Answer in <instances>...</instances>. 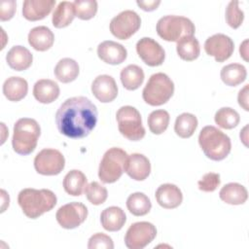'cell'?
<instances>
[{"label":"cell","mask_w":249,"mask_h":249,"mask_svg":"<svg viewBox=\"0 0 249 249\" xmlns=\"http://www.w3.org/2000/svg\"><path fill=\"white\" fill-rule=\"evenodd\" d=\"M56 201V196L48 189L36 190L26 188L21 190L18 196V202L22 212L30 219H36L52 210L55 206Z\"/></svg>","instance_id":"2"},{"label":"cell","mask_w":249,"mask_h":249,"mask_svg":"<svg viewBox=\"0 0 249 249\" xmlns=\"http://www.w3.org/2000/svg\"><path fill=\"white\" fill-rule=\"evenodd\" d=\"M157 235L156 227L149 222H136L127 229L124 235L125 246L129 249H143Z\"/></svg>","instance_id":"10"},{"label":"cell","mask_w":249,"mask_h":249,"mask_svg":"<svg viewBox=\"0 0 249 249\" xmlns=\"http://www.w3.org/2000/svg\"><path fill=\"white\" fill-rule=\"evenodd\" d=\"M156 30L161 39L168 42H178L184 37L194 36L196 27L193 21L186 17L168 15L158 20Z\"/></svg>","instance_id":"5"},{"label":"cell","mask_w":249,"mask_h":249,"mask_svg":"<svg viewBox=\"0 0 249 249\" xmlns=\"http://www.w3.org/2000/svg\"><path fill=\"white\" fill-rule=\"evenodd\" d=\"M126 207L134 216H144L148 214L152 208L150 198L143 193L137 192L131 194L126 199Z\"/></svg>","instance_id":"32"},{"label":"cell","mask_w":249,"mask_h":249,"mask_svg":"<svg viewBox=\"0 0 249 249\" xmlns=\"http://www.w3.org/2000/svg\"><path fill=\"white\" fill-rule=\"evenodd\" d=\"M73 4L76 17L83 20L92 18L97 12V2L95 0H75Z\"/></svg>","instance_id":"37"},{"label":"cell","mask_w":249,"mask_h":249,"mask_svg":"<svg viewBox=\"0 0 249 249\" xmlns=\"http://www.w3.org/2000/svg\"><path fill=\"white\" fill-rule=\"evenodd\" d=\"M58 85L50 79H41L33 87V95L41 103L49 104L53 102L59 96Z\"/></svg>","instance_id":"21"},{"label":"cell","mask_w":249,"mask_h":249,"mask_svg":"<svg viewBox=\"0 0 249 249\" xmlns=\"http://www.w3.org/2000/svg\"><path fill=\"white\" fill-rule=\"evenodd\" d=\"M41 134L39 124L31 118H21L14 125L12 145L14 151L21 156L31 154L38 142Z\"/></svg>","instance_id":"4"},{"label":"cell","mask_w":249,"mask_h":249,"mask_svg":"<svg viewBox=\"0 0 249 249\" xmlns=\"http://www.w3.org/2000/svg\"><path fill=\"white\" fill-rule=\"evenodd\" d=\"M53 42L54 35L47 26H36L28 33V43L36 51L45 52L53 45Z\"/></svg>","instance_id":"20"},{"label":"cell","mask_w":249,"mask_h":249,"mask_svg":"<svg viewBox=\"0 0 249 249\" xmlns=\"http://www.w3.org/2000/svg\"><path fill=\"white\" fill-rule=\"evenodd\" d=\"M176 51L180 58L186 61L196 59L200 53V47L197 39L194 36L184 37L177 42Z\"/></svg>","instance_id":"31"},{"label":"cell","mask_w":249,"mask_h":249,"mask_svg":"<svg viewBox=\"0 0 249 249\" xmlns=\"http://www.w3.org/2000/svg\"><path fill=\"white\" fill-rule=\"evenodd\" d=\"M124 172L133 180L143 181L150 175V160L146 156L142 154H131L126 159Z\"/></svg>","instance_id":"16"},{"label":"cell","mask_w":249,"mask_h":249,"mask_svg":"<svg viewBox=\"0 0 249 249\" xmlns=\"http://www.w3.org/2000/svg\"><path fill=\"white\" fill-rule=\"evenodd\" d=\"M174 93V84L164 73L153 74L142 91L143 100L151 106L166 103Z\"/></svg>","instance_id":"6"},{"label":"cell","mask_w":249,"mask_h":249,"mask_svg":"<svg viewBox=\"0 0 249 249\" xmlns=\"http://www.w3.org/2000/svg\"><path fill=\"white\" fill-rule=\"evenodd\" d=\"M87 187L86 175L78 169L70 170L63 179V188L65 192L73 196H81Z\"/></svg>","instance_id":"26"},{"label":"cell","mask_w":249,"mask_h":249,"mask_svg":"<svg viewBox=\"0 0 249 249\" xmlns=\"http://www.w3.org/2000/svg\"><path fill=\"white\" fill-rule=\"evenodd\" d=\"M126 221L124 211L118 206H110L105 208L100 215L102 227L108 231H120Z\"/></svg>","instance_id":"23"},{"label":"cell","mask_w":249,"mask_h":249,"mask_svg":"<svg viewBox=\"0 0 249 249\" xmlns=\"http://www.w3.org/2000/svg\"><path fill=\"white\" fill-rule=\"evenodd\" d=\"M136 52L143 62L149 66L161 65L165 58L162 47L149 37H143L136 43Z\"/></svg>","instance_id":"14"},{"label":"cell","mask_w":249,"mask_h":249,"mask_svg":"<svg viewBox=\"0 0 249 249\" xmlns=\"http://www.w3.org/2000/svg\"><path fill=\"white\" fill-rule=\"evenodd\" d=\"M247 44H248V40H245L241 45H240V48H239V52H240V56L243 57L244 60H248V57H247V54H248V52H247Z\"/></svg>","instance_id":"44"},{"label":"cell","mask_w":249,"mask_h":249,"mask_svg":"<svg viewBox=\"0 0 249 249\" xmlns=\"http://www.w3.org/2000/svg\"><path fill=\"white\" fill-rule=\"evenodd\" d=\"M198 143L204 155L216 161L226 159L231 149L230 137L213 125H206L200 130Z\"/></svg>","instance_id":"3"},{"label":"cell","mask_w":249,"mask_h":249,"mask_svg":"<svg viewBox=\"0 0 249 249\" xmlns=\"http://www.w3.org/2000/svg\"><path fill=\"white\" fill-rule=\"evenodd\" d=\"M98 112L96 106L85 96L66 99L55 114L58 131L69 138H84L95 127Z\"/></svg>","instance_id":"1"},{"label":"cell","mask_w":249,"mask_h":249,"mask_svg":"<svg viewBox=\"0 0 249 249\" xmlns=\"http://www.w3.org/2000/svg\"><path fill=\"white\" fill-rule=\"evenodd\" d=\"M214 120L218 126L225 129H231L239 124L240 116L231 107H222L216 112Z\"/></svg>","instance_id":"34"},{"label":"cell","mask_w":249,"mask_h":249,"mask_svg":"<svg viewBox=\"0 0 249 249\" xmlns=\"http://www.w3.org/2000/svg\"><path fill=\"white\" fill-rule=\"evenodd\" d=\"M118 128L121 134L130 141L141 140L145 136L139 111L129 105L121 107L116 114Z\"/></svg>","instance_id":"8"},{"label":"cell","mask_w":249,"mask_h":249,"mask_svg":"<svg viewBox=\"0 0 249 249\" xmlns=\"http://www.w3.org/2000/svg\"><path fill=\"white\" fill-rule=\"evenodd\" d=\"M169 114L165 110L153 111L148 117V126L152 133H163L169 124Z\"/></svg>","instance_id":"35"},{"label":"cell","mask_w":249,"mask_h":249,"mask_svg":"<svg viewBox=\"0 0 249 249\" xmlns=\"http://www.w3.org/2000/svg\"><path fill=\"white\" fill-rule=\"evenodd\" d=\"M88 217V208L82 202H70L58 208L55 214L57 223L64 229L72 230L83 224Z\"/></svg>","instance_id":"12"},{"label":"cell","mask_w":249,"mask_h":249,"mask_svg":"<svg viewBox=\"0 0 249 249\" xmlns=\"http://www.w3.org/2000/svg\"><path fill=\"white\" fill-rule=\"evenodd\" d=\"M6 60L8 65L16 70L22 71L29 68L33 61V55L23 46H14L6 55Z\"/></svg>","instance_id":"22"},{"label":"cell","mask_w":249,"mask_h":249,"mask_svg":"<svg viewBox=\"0 0 249 249\" xmlns=\"http://www.w3.org/2000/svg\"><path fill=\"white\" fill-rule=\"evenodd\" d=\"M220 76L227 86L235 87L246 80L247 71L246 68L239 63H231L222 68Z\"/></svg>","instance_id":"30"},{"label":"cell","mask_w":249,"mask_h":249,"mask_svg":"<svg viewBox=\"0 0 249 249\" xmlns=\"http://www.w3.org/2000/svg\"><path fill=\"white\" fill-rule=\"evenodd\" d=\"M28 90V84L20 77H10L3 84V93L10 101H19L23 99Z\"/></svg>","instance_id":"24"},{"label":"cell","mask_w":249,"mask_h":249,"mask_svg":"<svg viewBox=\"0 0 249 249\" xmlns=\"http://www.w3.org/2000/svg\"><path fill=\"white\" fill-rule=\"evenodd\" d=\"M76 17L75 7L73 2L62 1L53 11V25L56 28H63L68 26Z\"/></svg>","instance_id":"28"},{"label":"cell","mask_w":249,"mask_h":249,"mask_svg":"<svg viewBox=\"0 0 249 249\" xmlns=\"http://www.w3.org/2000/svg\"><path fill=\"white\" fill-rule=\"evenodd\" d=\"M157 202L165 209L178 207L183 201L181 190L174 184H162L156 191Z\"/></svg>","instance_id":"18"},{"label":"cell","mask_w":249,"mask_h":249,"mask_svg":"<svg viewBox=\"0 0 249 249\" xmlns=\"http://www.w3.org/2000/svg\"><path fill=\"white\" fill-rule=\"evenodd\" d=\"M55 5V0H25L22 5V15L30 21L45 18Z\"/></svg>","instance_id":"19"},{"label":"cell","mask_w":249,"mask_h":249,"mask_svg":"<svg viewBox=\"0 0 249 249\" xmlns=\"http://www.w3.org/2000/svg\"><path fill=\"white\" fill-rule=\"evenodd\" d=\"M136 3L142 10L147 11V12H151V11H154L158 8V6L160 4V1H155V0H152V1H137Z\"/></svg>","instance_id":"43"},{"label":"cell","mask_w":249,"mask_h":249,"mask_svg":"<svg viewBox=\"0 0 249 249\" xmlns=\"http://www.w3.org/2000/svg\"><path fill=\"white\" fill-rule=\"evenodd\" d=\"M221 179L219 173L208 172L202 176V178L197 182L198 189L202 192H214L220 185Z\"/></svg>","instance_id":"40"},{"label":"cell","mask_w":249,"mask_h":249,"mask_svg":"<svg viewBox=\"0 0 249 249\" xmlns=\"http://www.w3.org/2000/svg\"><path fill=\"white\" fill-rule=\"evenodd\" d=\"M141 25V18L138 14L131 10H125L114 17L110 22L111 33L121 40L130 38Z\"/></svg>","instance_id":"9"},{"label":"cell","mask_w":249,"mask_h":249,"mask_svg":"<svg viewBox=\"0 0 249 249\" xmlns=\"http://www.w3.org/2000/svg\"><path fill=\"white\" fill-rule=\"evenodd\" d=\"M204 50L208 55L214 56L216 61L223 62L231 56L234 51V44L231 37L218 33L206 39Z\"/></svg>","instance_id":"13"},{"label":"cell","mask_w":249,"mask_h":249,"mask_svg":"<svg viewBox=\"0 0 249 249\" xmlns=\"http://www.w3.org/2000/svg\"><path fill=\"white\" fill-rule=\"evenodd\" d=\"M89 249H113L114 243L112 238L102 232H97L91 235L88 243Z\"/></svg>","instance_id":"39"},{"label":"cell","mask_w":249,"mask_h":249,"mask_svg":"<svg viewBox=\"0 0 249 249\" xmlns=\"http://www.w3.org/2000/svg\"><path fill=\"white\" fill-rule=\"evenodd\" d=\"M80 72L78 62L72 58L65 57L60 59L54 67V75L56 79L64 84L70 83L78 77Z\"/></svg>","instance_id":"27"},{"label":"cell","mask_w":249,"mask_h":249,"mask_svg":"<svg viewBox=\"0 0 249 249\" xmlns=\"http://www.w3.org/2000/svg\"><path fill=\"white\" fill-rule=\"evenodd\" d=\"M128 155L121 148L113 147L105 152L98 168V177L101 182L110 184L118 181L124 172Z\"/></svg>","instance_id":"7"},{"label":"cell","mask_w":249,"mask_h":249,"mask_svg":"<svg viewBox=\"0 0 249 249\" xmlns=\"http://www.w3.org/2000/svg\"><path fill=\"white\" fill-rule=\"evenodd\" d=\"M244 19V13L239 8L238 1H231L226 9V21L233 29L238 28Z\"/></svg>","instance_id":"38"},{"label":"cell","mask_w":249,"mask_h":249,"mask_svg":"<svg viewBox=\"0 0 249 249\" xmlns=\"http://www.w3.org/2000/svg\"><path fill=\"white\" fill-rule=\"evenodd\" d=\"M85 194L88 200L93 205H100L104 203L108 196L107 189L95 181L87 185Z\"/></svg>","instance_id":"36"},{"label":"cell","mask_w":249,"mask_h":249,"mask_svg":"<svg viewBox=\"0 0 249 249\" xmlns=\"http://www.w3.org/2000/svg\"><path fill=\"white\" fill-rule=\"evenodd\" d=\"M219 196L228 204L239 205L247 200L248 193L243 185L238 183H229L220 190Z\"/></svg>","instance_id":"25"},{"label":"cell","mask_w":249,"mask_h":249,"mask_svg":"<svg viewBox=\"0 0 249 249\" xmlns=\"http://www.w3.org/2000/svg\"><path fill=\"white\" fill-rule=\"evenodd\" d=\"M97 55L105 63L117 65L125 60L127 52L122 44L108 40L98 45Z\"/></svg>","instance_id":"17"},{"label":"cell","mask_w":249,"mask_h":249,"mask_svg":"<svg viewBox=\"0 0 249 249\" xmlns=\"http://www.w3.org/2000/svg\"><path fill=\"white\" fill-rule=\"evenodd\" d=\"M197 127V119L191 113H183L176 118L174 131L181 138L191 137Z\"/></svg>","instance_id":"33"},{"label":"cell","mask_w":249,"mask_h":249,"mask_svg":"<svg viewBox=\"0 0 249 249\" xmlns=\"http://www.w3.org/2000/svg\"><path fill=\"white\" fill-rule=\"evenodd\" d=\"M121 82L128 90L137 89L144 81V72L141 67L135 64H129L121 71Z\"/></svg>","instance_id":"29"},{"label":"cell","mask_w":249,"mask_h":249,"mask_svg":"<svg viewBox=\"0 0 249 249\" xmlns=\"http://www.w3.org/2000/svg\"><path fill=\"white\" fill-rule=\"evenodd\" d=\"M91 92L102 103L113 101L118 95V86L112 76L99 75L91 84Z\"/></svg>","instance_id":"15"},{"label":"cell","mask_w":249,"mask_h":249,"mask_svg":"<svg viewBox=\"0 0 249 249\" xmlns=\"http://www.w3.org/2000/svg\"><path fill=\"white\" fill-rule=\"evenodd\" d=\"M248 89H249V85H245L244 88L239 90L238 96H237L238 104L245 111H249V107H248Z\"/></svg>","instance_id":"42"},{"label":"cell","mask_w":249,"mask_h":249,"mask_svg":"<svg viewBox=\"0 0 249 249\" xmlns=\"http://www.w3.org/2000/svg\"><path fill=\"white\" fill-rule=\"evenodd\" d=\"M65 166L63 155L55 149L41 150L34 159L35 170L42 175H57Z\"/></svg>","instance_id":"11"},{"label":"cell","mask_w":249,"mask_h":249,"mask_svg":"<svg viewBox=\"0 0 249 249\" xmlns=\"http://www.w3.org/2000/svg\"><path fill=\"white\" fill-rule=\"evenodd\" d=\"M16 1L14 0H8V1H2L0 6V19L2 21L11 19L16 12Z\"/></svg>","instance_id":"41"}]
</instances>
